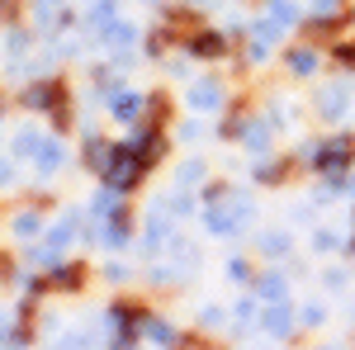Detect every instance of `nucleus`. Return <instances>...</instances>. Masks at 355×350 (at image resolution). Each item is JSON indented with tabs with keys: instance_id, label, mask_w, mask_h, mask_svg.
Here are the masks:
<instances>
[{
	"instance_id": "nucleus-1",
	"label": "nucleus",
	"mask_w": 355,
	"mask_h": 350,
	"mask_svg": "<svg viewBox=\"0 0 355 350\" xmlns=\"http://www.w3.org/2000/svg\"><path fill=\"white\" fill-rule=\"evenodd\" d=\"M142 157H137V147H114L110 152V166H105V180H110L114 189H128L137 180V175H142Z\"/></svg>"
},
{
	"instance_id": "nucleus-2",
	"label": "nucleus",
	"mask_w": 355,
	"mask_h": 350,
	"mask_svg": "<svg viewBox=\"0 0 355 350\" xmlns=\"http://www.w3.org/2000/svg\"><path fill=\"white\" fill-rule=\"evenodd\" d=\"M351 157H355V142H351V137H327V142L318 147V166H327V170L351 166Z\"/></svg>"
},
{
	"instance_id": "nucleus-3",
	"label": "nucleus",
	"mask_w": 355,
	"mask_h": 350,
	"mask_svg": "<svg viewBox=\"0 0 355 350\" xmlns=\"http://www.w3.org/2000/svg\"><path fill=\"white\" fill-rule=\"evenodd\" d=\"M242 218H246L242 204H232V209H209V227H214V232H232Z\"/></svg>"
},
{
	"instance_id": "nucleus-4",
	"label": "nucleus",
	"mask_w": 355,
	"mask_h": 350,
	"mask_svg": "<svg viewBox=\"0 0 355 350\" xmlns=\"http://www.w3.org/2000/svg\"><path fill=\"white\" fill-rule=\"evenodd\" d=\"M24 100H28V105H33V109H57V105H62V85L43 81V85H38V90H28Z\"/></svg>"
},
{
	"instance_id": "nucleus-5",
	"label": "nucleus",
	"mask_w": 355,
	"mask_h": 350,
	"mask_svg": "<svg viewBox=\"0 0 355 350\" xmlns=\"http://www.w3.org/2000/svg\"><path fill=\"white\" fill-rule=\"evenodd\" d=\"M190 53L194 57H218L223 53V38H218V33H199V38L190 43Z\"/></svg>"
},
{
	"instance_id": "nucleus-6",
	"label": "nucleus",
	"mask_w": 355,
	"mask_h": 350,
	"mask_svg": "<svg viewBox=\"0 0 355 350\" xmlns=\"http://www.w3.org/2000/svg\"><path fill=\"white\" fill-rule=\"evenodd\" d=\"M38 166H43V170L62 166V147H57V142H43V147H38Z\"/></svg>"
},
{
	"instance_id": "nucleus-7",
	"label": "nucleus",
	"mask_w": 355,
	"mask_h": 350,
	"mask_svg": "<svg viewBox=\"0 0 355 350\" xmlns=\"http://www.w3.org/2000/svg\"><path fill=\"white\" fill-rule=\"evenodd\" d=\"M137 109H142V100H137V95H114V114H123V119H133Z\"/></svg>"
},
{
	"instance_id": "nucleus-8",
	"label": "nucleus",
	"mask_w": 355,
	"mask_h": 350,
	"mask_svg": "<svg viewBox=\"0 0 355 350\" xmlns=\"http://www.w3.org/2000/svg\"><path fill=\"white\" fill-rule=\"evenodd\" d=\"M218 100H223V95H218V85H199V90H194V105H199V109H214Z\"/></svg>"
},
{
	"instance_id": "nucleus-9",
	"label": "nucleus",
	"mask_w": 355,
	"mask_h": 350,
	"mask_svg": "<svg viewBox=\"0 0 355 350\" xmlns=\"http://www.w3.org/2000/svg\"><path fill=\"white\" fill-rule=\"evenodd\" d=\"M266 326H270V331H289V308H284V303H279V308H270Z\"/></svg>"
},
{
	"instance_id": "nucleus-10",
	"label": "nucleus",
	"mask_w": 355,
	"mask_h": 350,
	"mask_svg": "<svg viewBox=\"0 0 355 350\" xmlns=\"http://www.w3.org/2000/svg\"><path fill=\"white\" fill-rule=\"evenodd\" d=\"M261 294L266 298H284V279H279V274H266V279H261Z\"/></svg>"
},
{
	"instance_id": "nucleus-11",
	"label": "nucleus",
	"mask_w": 355,
	"mask_h": 350,
	"mask_svg": "<svg viewBox=\"0 0 355 350\" xmlns=\"http://www.w3.org/2000/svg\"><path fill=\"white\" fill-rule=\"evenodd\" d=\"M341 105H346V95H341V90H331V95H327V114H336Z\"/></svg>"
},
{
	"instance_id": "nucleus-12",
	"label": "nucleus",
	"mask_w": 355,
	"mask_h": 350,
	"mask_svg": "<svg viewBox=\"0 0 355 350\" xmlns=\"http://www.w3.org/2000/svg\"><path fill=\"white\" fill-rule=\"evenodd\" d=\"M313 67V53H294V71H308Z\"/></svg>"
},
{
	"instance_id": "nucleus-13",
	"label": "nucleus",
	"mask_w": 355,
	"mask_h": 350,
	"mask_svg": "<svg viewBox=\"0 0 355 350\" xmlns=\"http://www.w3.org/2000/svg\"><path fill=\"white\" fill-rule=\"evenodd\" d=\"M336 57H341L346 67H355V48H351V43H341V53H336Z\"/></svg>"
},
{
	"instance_id": "nucleus-14",
	"label": "nucleus",
	"mask_w": 355,
	"mask_h": 350,
	"mask_svg": "<svg viewBox=\"0 0 355 350\" xmlns=\"http://www.w3.org/2000/svg\"><path fill=\"white\" fill-rule=\"evenodd\" d=\"M0 270H5V261H0Z\"/></svg>"
}]
</instances>
